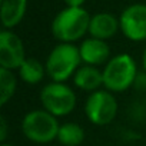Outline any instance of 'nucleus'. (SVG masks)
Wrapping results in <instances>:
<instances>
[{
  "label": "nucleus",
  "instance_id": "nucleus-17",
  "mask_svg": "<svg viewBox=\"0 0 146 146\" xmlns=\"http://www.w3.org/2000/svg\"><path fill=\"white\" fill-rule=\"evenodd\" d=\"M7 139V122H6V117L2 116L0 117V142L5 143Z\"/></svg>",
  "mask_w": 146,
  "mask_h": 146
},
{
  "label": "nucleus",
  "instance_id": "nucleus-4",
  "mask_svg": "<svg viewBox=\"0 0 146 146\" xmlns=\"http://www.w3.org/2000/svg\"><path fill=\"white\" fill-rule=\"evenodd\" d=\"M57 119L59 117L53 116L43 108L35 109V110L27 112L23 116L20 129L25 137L33 143H37V145L50 143L57 139V133L60 127V123Z\"/></svg>",
  "mask_w": 146,
  "mask_h": 146
},
{
  "label": "nucleus",
  "instance_id": "nucleus-1",
  "mask_svg": "<svg viewBox=\"0 0 146 146\" xmlns=\"http://www.w3.org/2000/svg\"><path fill=\"white\" fill-rule=\"evenodd\" d=\"M90 17L83 7H64L52 20V35L59 43H76L89 33Z\"/></svg>",
  "mask_w": 146,
  "mask_h": 146
},
{
  "label": "nucleus",
  "instance_id": "nucleus-11",
  "mask_svg": "<svg viewBox=\"0 0 146 146\" xmlns=\"http://www.w3.org/2000/svg\"><path fill=\"white\" fill-rule=\"evenodd\" d=\"M73 85L83 92H96L103 88V73L99 67L82 64L73 75Z\"/></svg>",
  "mask_w": 146,
  "mask_h": 146
},
{
  "label": "nucleus",
  "instance_id": "nucleus-3",
  "mask_svg": "<svg viewBox=\"0 0 146 146\" xmlns=\"http://www.w3.org/2000/svg\"><path fill=\"white\" fill-rule=\"evenodd\" d=\"M79 46L75 43H57L46 59V73L52 82L66 83L82 66Z\"/></svg>",
  "mask_w": 146,
  "mask_h": 146
},
{
  "label": "nucleus",
  "instance_id": "nucleus-19",
  "mask_svg": "<svg viewBox=\"0 0 146 146\" xmlns=\"http://www.w3.org/2000/svg\"><path fill=\"white\" fill-rule=\"evenodd\" d=\"M142 67H143V72H146V47L142 53Z\"/></svg>",
  "mask_w": 146,
  "mask_h": 146
},
{
  "label": "nucleus",
  "instance_id": "nucleus-16",
  "mask_svg": "<svg viewBox=\"0 0 146 146\" xmlns=\"http://www.w3.org/2000/svg\"><path fill=\"white\" fill-rule=\"evenodd\" d=\"M135 88L139 90H146V72H139L135 80Z\"/></svg>",
  "mask_w": 146,
  "mask_h": 146
},
{
  "label": "nucleus",
  "instance_id": "nucleus-9",
  "mask_svg": "<svg viewBox=\"0 0 146 146\" xmlns=\"http://www.w3.org/2000/svg\"><path fill=\"white\" fill-rule=\"evenodd\" d=\"M80 57L83 64H90V66H102L106 64L110 60V47L106 43V40L89 37L85 39L80 46H79Z\"/></svg>",
  "mask_w": 146,
  "mask_h": 146
},
{
  "label": "nucleus",
  "instance_id": "nucleus-14",
  "mask_svg": "<svg viewBox=\"0 0 146 146\" xmlns=\"http://www.w3.org/2000/svg\"><path fill=\"white\" fill-rule=\"evenodd\" d=\"M56 140L62 146H79L85 140V129L76 122L60 123Z\"/></svg>",
  "mask_w": 146,
  "mask_h": 146
},
{
  "label": "nucleus",
  "instance_id": "nucleus-5",
  "mask_svg": "<svg viewBox=\"0 0 146 146\" xmlns=\"http://www.w3.org/2000/svg\"><path fill=\"white\" fill-rule=\"evenodd\" d=\"M39 98L42 108L56 117L70 115L78 103L75 90L62 82H50L44 85L40 90Z\"/></svg>",
  "mask_w": 146,
  "mask_h": 146
},
{
  "label": "nucleus",
  "instance_id": "nucleus-2",
  "mask_svg": "<svg viewBox=\"0 0 146 146\" xmlns=\"http://www.w3.org/2000/svg\"><path fill=\"white\" fill-rule=\"evenodd\" d=\"M103 88L112 93H122L135 86L139 75L137 63L129 53H119L110 57L103 66Z\"/></svg>",
  "mask_w": 146,
  "mask_h": 146
},
{
  "label": "nucleus",
  "instance_id": "nucleus-7",
  "mask_svg": "<svg viewBox=\"0 0 146 146\" xmlns=\"http://www.w3.org/2000/svg\"><path fill=\"white\" fill-rule=\"evenodd\" d=\"M120 32L130 42H146V5L133 3L119 16Z\"/></svg>",
  "mask_w": 146,
  "mask_h": 146
},
{
  "label": "nucleus",
  "instance_id": "nucleus-8",
  "mask_svg": "<svg viewBox=\"0 0 146 146\" xmlns=\"http://www.w3.org/2000/svg\"><path fill=\"white\" fill-rule=\"evenodd\" d=\"M26 60L23 40L10 29L0 32V67L17 70Z\"/></svg>",
  "mask_w": 146,
  "mask_h": 146
},
{
  "label": "nucleus",
  "instance_id": "nucleus-13",
  "mask_svg": "<svg viewBox=\"0 0 146 146\" xmlns=\"http://www.w3.org/2000/svg\"><path fill=\"white\" fill-rule=\"evenodd\" d=\"M17 75L22 82L27 85H37L44 79L47 73H46V66L42 62H39L35 57H26V60L17 69Z\"/></svg>",
  "mask_w": 146,
  "mask_h": 146
},
{
  "label": "nucleus",
  "instance_id": "nucleus-6",
  "mask_svg": "<svg viewBox=\"0 0 146 146\" xmlns=\"http://www.w3.org/2000/svg\"><path fill=\"white\" fill-rule=\"evenodd\" d=\"M83 109H85L86 119L92 125L106 126L116 119L119 105L115 98V93L106 89H99L96 92H92L88 96Z\"/></svg>",
  "mask_w": 146,
  "mask_h": 146
},
{
  "label": "nucleus",
  "instance_id": "nucleus-20",
  "mask_svg": "<svg viewBox=\"0 0 146 146\" xmlns=\"http://www.w3.org/2000/svg\"><path fill=\"white\" fill-rule=\"evenodd\" d=\"M0 146H13V145H10V143H6V142H5V143H2Z\"/></svg>",
  "mask_w": 146,
  "mask_h": 146
},
{
  "label": "nucleus",
  "instance_id": "nucleus-15",
  "mask_svg": "<svg viewBox=\"0 0 146 146\" xmlns=\"http://www.w3.org/2000/svg\"><path fill=\"white\" fill-rule=\"evenodd\" d=\"M17 89V78L15 70L0 67V105L6 106L15 96Z\"/></svg>",
  "mask_w": 146,
  "mask_h": 146
},
{
  "label": "nucleus",
  "instance_id": "nucleus-12",
  "mask_svg": "<svg viewBox=\"0 0 146 146\" xmlns=\"http://www.w3.org/2000/svg\"><path fill=\"white\" fill-rule=\"evenodd\" d=\"M27 10V0H0V17L3 29H13L22 23Z\"/></svg>",
  "mask_w": 146,
  "mask_h": 146
},
{
  "label": "nucleus",
  "instance_id": "nucleus-10",
  "mask_svg": "<svg viewBox=\"0 0 146 146\" xmlns=\"http://www.w3.org/2000/svg\"><path fill=\"white\" fill-rule=\"evenodd\" d=\"M119 30H120L119 17H116L112 13L100 12L90 17V25H89L90 37L100 39V40H109Z\"/></svg>",
  "mask_w": 146,
  "mask_h": 146
},
{
  "label": "nucleus",
  "instance_id": "nucleus-18",
  "mask_svg": "<svg viewBox=\"0 0 146 146\" xmlns=\"http://www.w3.org/2000/svg\"><path fill=\"white\" fill-rule=\"evenodd\" d=\"M66 7H83L86 0H63Z\"/></svg>",
  "mask_w": 146,
  "mask_h": 146
}]
</instances>
